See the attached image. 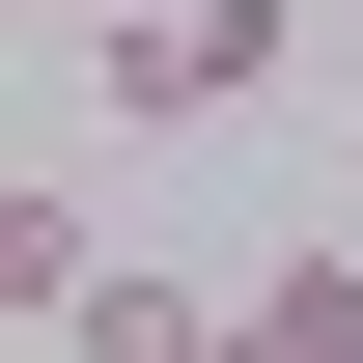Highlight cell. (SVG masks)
<instances>
[{"label":"cell","instance_id":"obj_3","mask_svg":"<svg viewBox=\"0 0 363 363\" xmlns=\"http://www.w3.org/2000/svg\"><path fill=\"white\" fill-rule=\"evenodd\" d=\"M84 279H112V224H84V168H0V308L56 335V308H84Z\"/></svg>","mask_w":363,"mask_h":363},{"label":"cell","instance_id":"obj_4","mask_svg":"<svg viewBox=\"0 0 363 363\" xmlns=\"http://www.w3.org/2000/svg\"><path fill=\"white\" fill-rule=\"evenodd\" d=\"M224 363H363V252H279V279H252V335H224Z\"/></svg>","mask_w":363,"mask_h":363},{"label":"cell","instance_id":"obj_1","mask_svg":"<svg viewBox=\"0 0 363 363\" xmlns=\"http://www.w3.org/2000/svg\"><path fill=\"white\" fill-rule=\"evenodd\" d=\"M84 56H112V140H224L279 84V0H168V28H84Z\"/></svg>","mask_w":363,"mask_h":363},{"label":"cell","instance_id":"obj_2","mask_svg":"<svg viewBox=\"0 0 363 363\" xmlns=\"http://www.w3.org/2000/svg\"><path fill=\"white\" fill-rule=\"evenodd\" d=\"M224 335H252V308H224V279H140V252L84 279V308H56V363H224Z\"/></svg>","mask_w":363,"mask_h":363},{"label":"cell","instance_id":"obj_5","mask_svg":"<svg viewBox=\"0 0 363 363\" xmlns=\"http://www.w3.org/2000/svg\"><path fill=\"white\" fill-rule=\"evenodd\" d=\"M56 28H168V0H56Z\"/></svg>","mask_w":363,"mask_h":363}]
</instances>
